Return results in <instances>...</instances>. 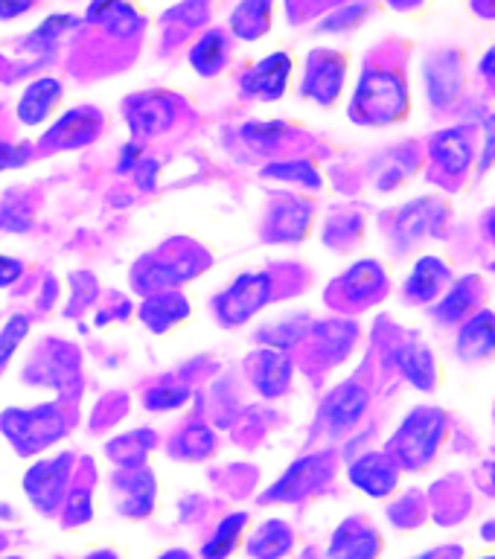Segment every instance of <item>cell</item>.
Returning a JSON list of instances; mask_svg holds the SVG:
<instances>
[{
  "mask_svg": "<svg viewBox=\"0 0 495 559\" xmlns=\"http://www.w3.org/2000/svg\"><path fill=\"white\" fill-rule=\"evenodd\" d=\"M187 399H190V391H184V388H155L146 394V405L152 411H169V408L184 405Z\"/></svg>",
  "mask_w": 495,
  "mask_h": 559,
  "instance_id": "cell-22",
  "label": "cell"
},
{
  "mask_svg": "<svg viewBox=\"0 0 495 559\" xmlns=\"http://www.w3.org/2000/svg\"><path fill=\"white\" fill-rule=\"evenodd\" d=\"M27 332H30V321H27L24 315L9 318V324L0 332V367L12 359V353L18 350V344L27 338Z\"/></svg>",
  "mask_w": 495,
  "mask_h": 559,
  "instance_id": "cell-20",
  "label": "cell"
},
{
  "mask_svg": "<svg viewBox=\"0 0 495 559\" xmlns=\"http://www.w3.org/2000/svg\"><path fill=\"white\" fill-rule=\"evenodd\" d=\"M30 146L27 143H0V169H18L27 164Z\"/></svg>",
  "mask_w": 495,
  "mask_h": 559,
  "instance_id": "cell-25",
  "label": "cell"
},
{
  "mask_svg": "<svg viewBox=\"0 0 495 559\" xmlns=\"http://www.w3.org/2000/svg\"><path fill=\"white\" fill-rule=\"evenodd\" d=\"M265 178H277V181H295V184H303V187H318L321 184V178H318V172L312 169L309 164H303V161H292V164H271L263 169Z\"/></svg>",
  "mask_w": 495,
  "mask_h": 559,
  "instance_id": "cell-18",
  "label": "cell"
},
{
  "mask_svg": "<svg viewBox=\"0 0 495 559\" xmlns=\"http://www.w3.org/2000/svg\"><path fill=\"white\" fill-rule=\"evenodd\" d=\"M9 559H18V557H9Z\"/></svg>",
  "mask_w": 495,
  "mask_h": 559,
  "instance_id": "cell-32",
  "label": "cell"
},
{
  "mask_svg": "<svg viewBox=\"0 0 495 559\" xmlns=\"http://www.w3.org/2000/svg\"><path fill=\"white\" fill-rule=\"evenodd\" d=\"M0 431L12 440V446L21 455H35L65 434V417L56 405H41L30 411L12 408L0 417Z\"/></svg>",
  "mask_w": 495,
  "mask_h": 559,
  "instance_id": "cell-1",
  "label": "cell"
},
{
  "mask_svg": "<svg viewBox=\"0 0 495 559\" xmlns=\"http://www.w3.org/2000/svg\"><path fill=\"white\" fill-rule=\"evenodd\" d=\"M123 487L129 490V498L123 501V510L129 513V516H146L149 510H152V501H155V484H152V478H149V472H134L132 475V484L123 478Z\"/></svg>",
  "mask_w": 495,
  "mask_h": 559,
  "instance_id": "cell-15",
  "label": "cell"
},
{
  "mask_svg": "<svg viewBox=\"0 0 495 559\" xmlns=\"http://www.w3.org/2000/svg\"><path fill=\"white\" fill-rule=\"evenodd\" d=\"M30 6H33V0H0V18H18Z\"/></svg>",
  "mask_w": 495,
  "mask_h": 559,
  "instance_id": "cell-28",
  "label": "cell"
},
{
  "mask_svg": "<svg viewBox=\"0 0 495 559\" xmlns=\"http://www.w3.org/2000/svg\"><path fill=\"white\" fill-rule=\"evenodd\" d=\"M289 373H292V364L280 350H263L260 362H257V376H254L260 394L268 396V399L283 394L286 385H289Z\"/></svg>",
  "mask_w": 495,
  "mask_h": 559,
  "instance_id": "cell-8",
  "label": "cell"
},
{
  "mask_svg": "<svg viewBox=\"0 0 495 559\" xmlns=\"http://www.w3.org/2000/svg\"><path fill=\"white\" fill-rule=\"evenodd\" d=\"M245 522H248L245 513H233V516H228V519H222V525L216 527L213 539L204 545L201 557L204 559L231 557L233 551H236V545H239V536H242V530H245Z\"/></svg>",
  "mask_w": 495,
  "mask_h": 559,
  "instance_id": "cell-12",
  "label": "cell"
},
{
  "mask_svg": "<svg viewBox=\"0 0 495 559\" xmlns=\"http://www.w3.org/2000/svg\"><path fill=\"white\" fill-rule=\"evenodd\" d=\"M190 62L198 67V73L210 76L225 65V41L219 33H207L190 53Z\"/></svg>",
  "mask_w": 495,
  "mask_h": 559,
  "instance_id": "cell-16",
  "label": "cell"
},
{
  "mask_svg": "<svg viewBox=\"0 0 495 559\" xmlns=\"http://www.w3.org/2000/svg\"><path fill=\"white\" fill-rule=\"evenodd\" d=\"M190 315V303L181 295H152L140 306V321L152 332H164V329L181 324Z\"/></svg>",
  "mask_w": 495,
  "mask_h": 559,
  "instance_id": "cell-7",
  "label": "cell"
},
{
  "mask_svg": "<svg viewBox=\"0 0 495 559\" xmlns=\"http://www.w3.org/2000/svg\"><path fill=\"white\" fill-rule=\"evenodd\" d=\"M289 70H292L289 56L274 53V56L263 59L260 65H254L245 76H242V88H245V94H251V97L277 99L283 91H286Z\"/></svg>",
  "mask_w": 495,
  "mask_h": 559,
  "instance_id": "cell-4",
  "label": "cell"
},
{
  "mask_svg": "<svg viewBox=\"0 0 495 559\" xmlns=\"http://www.w3.org/2000/svg\"><path fill=\"white\" fill-rule=\"evenodd\" d=\"M21 274H24V263H18L12 257H0V289L12 286Z\"/></svg>",
  "mask_w": 495,
  "mask_h": 559,
  "instance_id": "cell-27",
  "label": "cell"
},
{
  "mask_svg": "<svg viewBox=\"0 0 495 559\" xmlns=\"http://www.w3.org/2000/svg\"><path fill=\"white\" fill-rule=\"evenodd\" d=\"M91 559H114L111 554H99V557H91Z\"/></svg>",
  "mask_w": 495,
  "mask_h": 559,
  "instance_id": "cell-31",
  "label": "cell"
},
{
  "mask_svg": "<svg viewBox=\"0 0 495 559\" xmlns=\"http://www.w3.org/2000/svg\"><path fill=\"white\" fill-rule=\"evenodd\" d=\"M143 161V152H140V146L137 143H126L123 146V158H120V169L123 172H129V169H134V166Z\"/></svg>",
  "mask_w": 495,
  "mask_h": 559,
  "instance_id": "cell-29",
  "label": "cell"
},
{
  "mask_svg": "<svg viewBox=\"0 0 495 559\" xmlns=\"http://www.w3.org/2000/svg\"><path fill=\"white\" fill-rule=\"evenodd\" d=\"M67 475H70V458L67 455L53 458V461L35 463L33 469L27 472L24 487H27V493H30L33 504L41 513H53L59 507L62 493H65Z\"/></svg>",
  "mask_w": 495,
  "mask_h": 559,
  "instance_id": "cell-3",
  "label": "cell"
},
{
  "mask_svg": "<svg viewBox=\"0 0 495 559\" xmlns=\"http://www.w3.org/2000/svg\"><path fill=\"white\" fill-rule=\"evenodd\" d=\"M362 405H364V396L359 394V391H341V394L332 396V402L327 411H330L332 423L344 426V423H353V420L359 417Z\"/></svg>",
  "mask_w": 495,
  "mask_h": 559,
  "instance_id": "cell-19",
  "label": "cell"
},
{
  "mask_svg": "<svg viewBox=\"0 0 495 559\" xmlns=\"http://www.w3.org/2000/svg\"><path fill=\"white\" fill-rule=\"evenodd\" d=\"M280 132H283V126H280V123H248V126L242 129L245 140H248V143H254V146H260V149L274 146V143L280 140Z\"/></svg>",
  "mask_w": 495,
  "mask_h": 559,
  "instance_id": "cell-23",
  "label": "cell"
},
{
  "mask_svg": "<svg viewBox=\"0 0 495 559\" xmlns=\"http://www.w3.org/2000/svg\"><path fill=\"white\" fill-rule=\"evenodd\" d=\"M88 18H91V21H97V24L111 27L114 33H120V35L134 33V30L140 27V21H137L134 9L132 6H126L123 0H94V6H91Z\"/></svg>",
  "mask_w": 495,
  "mask_h": 559,
  "instance_id": "cell-11",
  "label": "cell"
},
{
  "mask_svg": "<svg viewBox=\"0 0 495 559\" xmlns=\"http://www.w3.org/2000/svg\"><path fill=\"white\" fill-rule=\"evenodd\" d=\"M268 12L271 0H242L231 18L233 33L242 38H257L268 27Z\"/></svg>",
  "mask_w": 495,
  "mask_h": 559,
  "instance_id": "cell-14",
  "label": "cell"
},
{
  "mask_svg": "<svg viewBox=\"0 0 495 559\" xmlns=\"http://www.w3.org/2000/svg\"><path fill=\"white\" fill-rule=\"evenodd\" d=\"M155 175H158V164L155 161H140L137 166V178L146 190H155Z\"/></svg>",
  "mask_w": 495,
  "mask_h": 559,
  "instance_id": "cell-30",
  "label": "cell"
},
{
  "mask_svg": "<svg viewBox=\"0 0 495 559\" xmlns=\"http://www.w3.org/2000/svg\"><path fill=\"white\" fill-rule=\"evenodd\" d=\"M62 97V85L56 79H35L33 85L24 91V97L18 102V117L27 126H38L47 120V114L53 111V105Z\"/></svg>",
  "mask_w": 495,
  "mask_h": 559,
  "instance_id": "cell-5",
  "label": "cell"
},
{
  "mask_svg": "<svg viewBox=\"0 0 495 559\" xmlns=\"http://www.w3.org/2000/svg\"><path fill=\"white\" fill-rule=\"evenodd\" d=\"M210 449H213V434L207 428H190V434L184 437V452L193 458H201Z\"/></svg>",
  "mask_w": 495,
  "mask_h": 559,
  "instance_id": "cell-26",
  "label": "cell"
},
{
  "mask_svg": "<svg viewBox=\"0 0 495 559\" xmlns=\"http://www.w3.org/2000/svg\"><path fill=\"white\" fill-rule=\"evenodd\" d=\"M292 548V533L283 522H265L248 542V554L254 559H280Z\"/></svg>",
  "mask_w": 495,
  "mask_h": 559,
  "instance_id": "cell-10",
  "label": "cell"
},
{
  "mask_svg": "<svg viewBox=\"0 0 495 559\" xmlns=\"http://www.w3.org/2000/svg\"><path fill=\"white\" fill-rule=\"evenodd\" d=\"M204 268V263H193V257H178L169 263H155L143 271L146 280H137V286H169V283H187L190 277H196L198 271Z\"/></svg>",
  "mask_w": 495,
  "mask_h": 559,
  "instance_id": "cell-13",
  "label": "cell"
},
{
  "mask_svg": "<svg viewBox=\"0 0 495 559\" xmlns=\"http://www.w3.org/2000/svg\"><path fill=\"white\" fill-rule=\"evenodd\" d=\"M76 27V21L70 18V15H56V18H50V21H44L38 30L33 33V44H41V47H50V44H56L62 35H67L70 30Z\"/></svg>",
  "mask_w": 495,
  "mask_h": 559,
  "instance_id": "cell-21",
  "label": "cell"
},
{
  "mask_svg": "<svg viewBox=\"0 0 495 559\" xmlns=\"http://www.w3.org/2000/svg\"><path fill=\"white\" fill-rule=\"evenodd\" d=\"M373 554H376L373 533H356L353 539L347 533H338L330 548L332 559H373Z\"/></svg>",
  "mask_w": 495,
  "mask_h": 559,
  "instance_id": "cell-17",
  "label": "cell"
},
{
  "mask_svg": "<svg viewBox=\"0 0 495 559\" xmlns=\"http://www.w3.org/2000/svg\"><path fill=\"white\" fill-rule=\"evenodd\" d=\"M172 123V105L164 97H140L129 108V126L137 137L161 134Z\"/></svg>",
  "mask_w": 495,
  "mask_h": 559,
  "instance_id": "cell-6",
  "label": "cell"
},
{
  "mask_svg": "<svg viewBox=\"0 0 495 559\" xmlns=\"http://www.w3.org/2000/svg\"><path fill=\"white\" fill-rule=\"evenodd\" d=\"M88 519H91V493L88 490H76L70 495V504H67V522L82 525Z\"/></svg>",
  "mask_w": 495,
  "mask_h": 559,
  "instance_id": "cell-24",
  "label": "cell"
},
{
  "mask_svg": "<svg viewBox=\"0 0 495 559\" xmlns=\"http://www.w3.org/2000/svg\"><path fill=\"white\" fill-rule=\"evenodd\" d=\"M271 295L268 274H242L225 295L216 300V312L222 324H242L254 312H260Z\"/></svg>",
  "mask_w": 495,
  "mask_h": 559,
  "instance_id": "cell-2",
  "label": "cell"
},
{
  "mask_svg": "<svg viewBox=\"0 0 495 559\" xmlns=\"http://www.w3.org/2000/svg\"><path fill=\"white\" fill-rule=\"evenodd\" d=\"M99 129V120L94 114H88V111H70L65 114L56 126H53V132L47 134V143L53 140L56 146H62V149H70V146H82V143H88Z\"/></svg>",
  "mask_w": 495,
  "mask_h": 559,
  "instance_id": "cell-9",
  "label": "cell"
}]
</instances>
